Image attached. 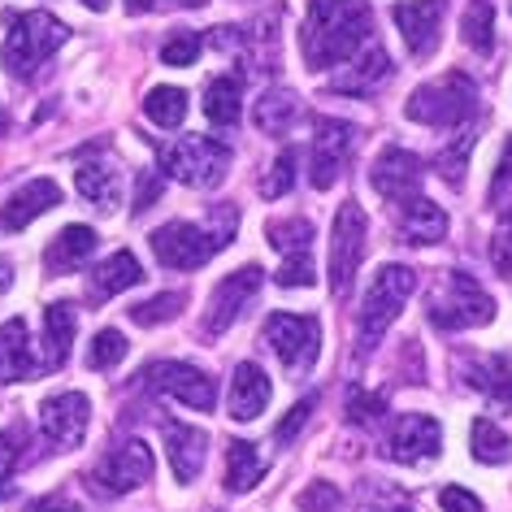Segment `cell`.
Listing matches in <instances>:
<instances>
[{
    "mask_svg": "<svg viewBox=\"0 0 512 512\" xmlns=\"http://www.w3.org/2000/svg\"><path fill=\"white\" fill-rule=\"evenodd\" d=\"M261 339L270 343L278 352V361L287 369H313L317 361V348H322V326H317V317H296V313H274L270 322L261 326Z\"/></svg>",
    "mask_w": 512,
    "mask_h": 512,
    "instance_id": "30bf717a",
    "label": "cell"
},
{
    "mask_svg": "<svg viewBox=\"0 0 512 512\" xmlns=\"http://www.w3.org/2000/svg\"><path fill=\"white\" fill-rule=\"evenodd\" d=\"M443 452V426L426 413H408L387 434V456L395 465H426Z\"/></svg>",
    "mask_w": 512,
    "mask_h": 512,
    "instance_id": "9a60e30c",
    "label": "cell"
},
{
    "mask_svg": "<svg viewBox=\"0 0 512 512\" xmlns=\"http://www.w3.org/2000/svg\"><path fill=\"white\" fill-rule=\"evenodd\" d=\"M274 278H278V287H313V283H317L313 248H304V252H287Z\"/></svg>",
    "mask_w": 512,
    "mask_h": 512,
    "instance_id": "8d00e7d4",
    "label": "cell"
},
{
    "mask_svg": "<svg viewBox=\"0 0 512 512\" xmlns=\"http://www.w3.org/2000/svg\"><path fill=\"white\" fill-rule=\"evenodd\" d=\"M161 165H165V174L178 178V183H187V187H217L230 170V148L217 144V139L191 135V139H178V144L161 157Z\"/></svg>",
    "mask_w": 512,
    "mask_h": 512,
    "instance_id": "9c48e42d",
    "label": "cell"
},
{
    "mask_svg": "<svg viewBox=\"0 0 512 512\" xmlns=\"http://www.w3.org/2000/svg\"><path fill=\"white\" fill-rule=\"evenodd\" d=\"M443 14H447V0H404V5L391 9L395 27L404 35V48L413 57H430L439 48Z\"/></svg>",
    "mask_w": 512,
    "mask_h": 512,
    "instance_id": "2e32d148",
    "label": "cell"
},
{
    "mask_svg": "<svg viewBox=\"0 0 512 512\" xmlns=\"http://www.w3.org/2000/svg\"><path fill=\"white\" fill-rule=\"evenodd\" d=\"M421 178H426V170H421V161L408 148H382V157L374 161V170H369V183H374V191L387 204L421 196V191H417Z\"/></svg>",
    "mask_w": 512,
    "mask_h": 512,
    "instance_id": "e0dca14e",
    "label": "cell"
},
{
    "mask_svg": "<svg viewBox=\"0 0 512 512\" xmlns=\"http://www.w3.org/2000/svg\"><path fill=\"white\" fill-rule=\"evenodd\" d=\"M313 408H317V395H304V400L296 404V408H291V413H287V421H283V426H278L274 430V439L278 443H291V439H296V434L304 430V426H309V417H313Z\"/></svg>",
    "mask_w": 512,
    "mask_h": 512,
    "instance_id": "f6af8a7d",
    "label": "cell"
},
{
    "mask_svg": "<svg viewBox=\"0 0 512 512\" xmlns=\"http://www.w3.org/2000/svg\"><path fill=\"white\" fill-rule=\"evenodd\" d=\"M9 287H14V261H5V256H0V296H5Z\"/></svg>",
    "mask_w": 512,
    "mask_h": 512,
    "instance_id": "816d5d0a",
    "label": "cell"
},
{
    "mask_svg": "<svg viewBox=\"0 0 512 512\" xmlns=\"http://www.w3.org/2000/svg\"><path fill=\"white\" fill-rule=\"evenodd\" d=\"M469 452H473L478 465H504V460L512 456V439L495 426L491 417H478L469 426Z\"/></svg>",
    "mask_w": 512,
    "mask_h": 512,
    "instance_id": "1f68e13d",
    "label": "cell"
},
{
    "mask_svg": "<svg viewBox=\"0 0 512 512\" xmlns=\"http://www.w3.org/2000/svg\"><path fill=\"white\" fill-rule=\"evenodd\" d=\"M144 113L152 126H161V131H178L187 118V92L183 87H152L148 100H144Z\"/></svg>",
    "mask_w": 512,
    "mask_h": 512,
    "instance_id": "d6a6232c",
    "label": "cell"
},
{
    "mask_svg": "<svg viewBox=\"0 0 512 512\" xmlns=\"http://www.w3.org/2000/svg\"><path fill=\"white\" fill-rule=\"evenodd\" d=\"M74 304H48L44 309V356L35 365V374H57L70 361V343H74Z\"/></svg>",
    "mask_w": 512,
    "mask_h": 512,
    "instance_id": "7402d4cb",
    "label": "cell"
},
{
    "mask_svg": "<svg viewBox=\"0 0 512 512\" xmlns=\"http://www.w3.org/2000/svg\"><path fill=\"white\" fill-rule=\"evenodd\" d=\"M265 404H270V374L252 361L235 365V378H230V417L256 421L265 413Z\"/></svg>",
    "mask_w": 512,
    "mask_h": 512,
    "instance_id": "603a6c76",
    "label": "cell"
},
{
    "mask_svg": "<svg viewBox=\"0 0 512 512\" xmlns=\"http://www.w3.org/2000/svg\"><path fill=\"white\" fill-rule=\"evenodd\" d=\"M126 9H131V14H144V9H152V0H126Z\"/></svg>",
    "mask_w": 512,
    "mask_h": 512,
    "instance_id": "f5cc1de1",
    "label": "cell"
},
{
    "mask_svg": "<svg viewBox=\"0 0 512 512\" xmlns=\"http://www.w3.org/2000/svg\"><path fill=\"white\" fill-rule=\"evenodd\" d=\"M261 283H265V270H261V265H243V270H235L230 278H222V283L213 287V296H209V309H204L200 335H204V339L226 335V330L235 326V317L248 309L252 296L261 291Z\"/></svg>",
    "mask_w": 512,
    "mask_h": 512,
    "instance_id": "8fae6325",
    "label": "cell"
},
{
    "mask_svg": "<svg viewBox=\"0 0 512 512\" xmlns=\"http://www.w3.org/2000/svg\"><path fill=\"white\" fill-rule=\"evenodd\" d=\"M365 243H369V217L356 200H343L335 213V226H330V291L335 300L352 296L356 270L365 261Z\"/></svg>",
    "mask_w": 512,
    "mask_h": 512,
    "instance_id": "52a82bcc",
    "label": "cell"
},
{
    "mask_svg": "<svg viewBox=\"0 0 512 512\" xmlns=\"http://www.w3.org/2000/svg\"><path fill=\"white\" fill-rule=\"evenodd\" d=\"M92 252H96V230L92 226H66L44 248V270L48 274H70V270H79V265H87Z\"/></svg>",
    "mask_w": 512,
    "mask_h": 512,
    "instance_id": "4316f807",
    "label": "cell"
},
{
    "mask_svg": "<svg viewBox=\"0 0 512 512\" xmlns=\"http://www.w3.org/2000/svg\"><path fill=\"white\" fill-rule=\"evenodd\" d=\"M161 434H165V452H170L174 478L196 482L200 469H204V452H209V434L200 426H187V421H174V417L161 421Z\"/></svg>",
    "mask_w": 512,
    "mask_h": 512,
    "instance_id": "ac0fdd59",
    "label": "cell"
},
{
    "mask_svg": "<svg viewBox=\"0 0 512 512\" xmlns=\"http://www.w3.org/2000/svg\"><path fill=\"white\" fill-rule=\"evenodd\" d=\"M296 165H300L296 148H287L283 157L274 161V170L261 178V196H265V200H278V196H287V191H291V183H296Z\"/></svg>",
    "mask_w": 512,
    "mask_h": 512,
    "instance_id": "f35d334b",
    "label": "cell"
},
{
    "mask_svg": "<svg viewBox=\"0 0 512 512\" xmlns=\"http://www.w3.org/2000/svg\"><path fill=\"white\" fill-rule=\"evenodd\" d=\"M439 508L443 512H482V499L469 495L465 486H443V491H439Z\"/></svg>",
    "mask_w": 512,
    "mask_h": 512,
    "instance_id": "bcb514c9",
    "label": "cell"
},
{
    "mask_svg": "<svg viewBox=\"0 0 512 512\" xmlns=\"http://www.w3.org/2000/svg\"><path fill=\"white\" fill-rule=\"evenodd\" d=\"M473 113H478V87L465 74H443L434 83H421L404 105L408 122L434 126V131H452V126H469Z\"/></svg>",
    "mask_w": 512,
    "mask_h": 512,
    "instance_id": "277c9868",
    "label": "cell"
},
{
    "mask_svg": "<svg viewBox=\"0 0 512 512\" xmlns=\"http://www.w3.org/2000/svg\"><path fill=\"white\" fill-rule=\"evenodd\" d=\"M57 204H61V187L53 178H31V183L18 187L5 209H0V230H27L35 217H44L48 209H57Z\"/></svg>",
    "mask_w": 512,
    "mask_h": 512,
    "instance_id": "ffe728a7",
    "label": "cell"
},
{
    "mask_svg": "<svg viewBox=\"0 0 512 512\" xmlns=\"http://www.w3.org/2000/svg\"><path fill=\"white\" fill-rule=\"evenodd\" d=\"M508 178H512V144L504 148V157H499V170H495V183H491V196H486V200L499 204V196H504V183H508Z\"/></svg>",
    "mask_w": 512,
    "mask_h": 512,
    "instance_id": "c3c4849f",
    "label": "cell"
},
{
    "mask_svg": "<svg viewBox=\"0 0 512 512\" xmlns=\"http://www.w3.org/2000/svg\"><path fill=\"white\" fill-rule=\"evenodd\" d=\"M252 118L265 135H283V131H291V122L300 118V100H296V92H287V87H265Z\"/></svg>",
    "mask_w": 512,
    "mask_h": 512,
    "instance_id": "f546056e",
    "label": "cell"
},
{
    "mask_svg": "<svg viewBox=\"0 0 512 512\" xmlns=\"http://www.w3.org/2000/svg\"><path fill=\"white\" fill-rule=\"evenodd\" d=\"M239 230V213L217 204L213 209V226H196V222H165L152 230V256L165 270H200L204 261H213L217 252L235 239Z\"/></svg>",
    "mask_w": 512,
    "mask_h": 512,
    "instance_id": "7a4b0ae2",
    "label": "cell"
},
{
    "mask_svg": "<svg viewBox=\"0 0 512 512\" xmlns=\"http://www.w3.org/2000/svg\"><path fill=\"white\" fill-rule=\"evenodd\" d=\"M382 417H387V400H382V395H369V391L348 395V421L352 426H378Z\"/></svg>",
    "mask_w": 512,
    "mask_h": 512,
    "instance_id": "60d3db41",
    "label": "cell"
},
{
    "mask_svg": "<svg viewBox=\"0 0 512 512\" xmlns=\"http://www.w3.org/2000/svg\"><path fill=\"white\" fill-rule=\"evenodd\" d=\"M261 478H265V456L256 452L252 443L235 439L226 447V491L230 495H248Z\"/></svg>",
    "mask_w": 512,
    "mask_h": 512,
    "instance_id": "f1b7e54d",
    "label": "cell"
},
{
    "mask_svg": "<svg viewBox=\"0 0 512 512\" xmlns=\"http://www.w3.org/2000/svg\"><path fill=\"white\" fill-rule=\"evenodd\" d=\"M157 187H161V183H157V178H144V191H139V200H135V213H144V209H148V204H152V200H157Z\"/></svg>",
    "mask_w": 512,
    "mask_h": 512,
    "instance_id": "f907efd6",
    "label": "cell"
},
{
    "mask_svg": "<svg viewBox=\"0 0 512 512\" xmlns=\"http://www.w3.org/2000/svg\"><path fill=\"white\" fill-rule=\"evenodd\" d=\"M22 460V447H18V434L14 430H0V499H9L14 491V469Z\"/></svg>",
    "mask_w": 512,
    "mask_h": 512,
    "instance_id": "b9f144b4",
    "label": "cell"
},
{
    "mask_svg": "<svg viewBox=\"0 0 512 512\" xmlns=\"http://www.w3.org/2000/svg\"><path fill=\"white\" fill-rule=\"evenodd\" d=\"M391 79V57L382 44H365L352 61H343L335 74V92L343 96H374L382 83Z\"/></svg>",
    "mask_w": 512,
    "mask_h": 512,
    "instance_id": "d6986e66",
    "label": "cell"
},
{
    "mask_svg": "<svg viewBox=\"0 0 512 512\" xmlns=\"http://www.w3.org/2000/svg\"><path fill=\"white\" fill-rule=\"evenodd\" d=\"M430 322L439 330H478L495 322V300L478 287V278L452 270L430 296Z\"/></svg>",
    "mask_w": 512,
    "mask_h": 512,
    "instance_id": "8992f818",
    "label": "cell"
},
{
    "mask_svg": "<svg viewBox=\"0 0 512 512\" xmlns=\"http://www.w3.org/2000/svg\"><path fill=\"white\" fill-rule=\"evenodd\" d=\"M469 144H473V135L465 131V135L456 139V148H452V152H443V157H439V165L447 170V183H452V187H460V178H465L460 170H465V152H469Z\"/></svg>",
    "mask_w": 512,
    "mask_h": 512,
    "instance_id": "7dc6e473",
    "label": "cell"
},
{
    "mask_svg": "<svg viewBox=\"0 0 512 512\" xmlns=\"http://www.w3.org/2000/svg\"><path fill=\"white\" fill-rule=\"evenodd\" d=\"M87 426H92V404L83 391H61L40 404V430L57 452H74L87 439Z\"/></svg>",
    "mask_w": 512,
    "mask_h": 512,
    "instance_id": "5bb4252c",
    "label": "cell"
},
{
    "mask_svg": "<svg viewBox=\"0 0 512 512\" xmlns=\"http://www.w3.org/2000/svg\"><path fill=\"white\" fill-rule=\"evenodd\" d=\"M300 512H343V495L330 482H313L300 495Z\"/></svg>",
    "mask_w": 512,
    "mask_h": 512,
    "instance_id": "ee69618b",
    "label": "cell"
},
{
    "mask_svg": "<svg viewBox=\"0 0 512 512\" xmlns=\"http://www.w3.org/2000/svg\"><path fill=\"white\" fill-rule=\"evenodd\" d=\"M126 356V339L122 330H100L92 339V348H87V369H113Z\"/></svg>",
    "mask_w": 512,
    "mask_h": 512,
    "instance_id": "74e56055",
    "label": "cell"
},
{
    "mask_svg": "<svg viewBox=\"0 0 512 512\" xmlns=\"http://www.w3.org/2000/svg\"><path fill=\"white\" fill-rule=\"evenodd\" d=\"M178 5H187V9H196V5H204V0H178Z\"/></svg>",
    "mask_w": 512,
    "mask_h": 512,
    "instance_id": "11a10c76",
    "label": "cell"
},
{
    "mask_svg": "<svg viewBox=\"0 0 512 512\" xmlns=\"http://www.w3.org/2000/svg\"><path fill=\"white\" fill-rule=\"evenodd\" d=\"M27 512H79V508H74L66 495H44V499H35Z\"/></svg>",
    "mask_w": 512,
    "mask_h": 512,
    "instance_id": "681fc988",
    "label": "cell"
},
{
    "mask_svg": "<svg viewBox=\"0 0 512 512\" xmlns=\"http://www.w3.org/2000/svg\"><path fill=\"white\" fill-rule=\"evenodd\" d=\"M152 452L139 439H126L118 447H109L105 456L96 460V469L87 473V486L105 499H118V495H131L139 491L144 482H152Z\"/></svg>",
    "mask_w": 512,
    "mask_h": 512,
    "instance_id": "ba28073f",
    "label": "cell"
},
{
    "mask_svg": "<svg viewBox=\"0 0 512 512\" xmlns=\"http://www.w3.org/2000/svg\"><path fill=\"white\" fill-rule=\"evenodd\" d=\"M491 22H495V9L486 5V0H473L465 9V22H460V31H465V44L473 53H491L495 35H491Z\"/></svg>",
    "mask_w": 512,
    "mask_h": 512,
    "instance_id": "d590c367",
    "label": "cell"
},
{
    "mask_svg": "<svg viewBox=\"0 0 512 512\" xmlns=\"http://www.w3.org/2000/svg\"><path fill=\"white\" fill-rule=\"evenodd\" d=\"M465 382L473 391H482L495 408H512V356H478V361H465Z\"/></svg>",
    "mask_w": 512,
    "mask_h": 512,
    "instance_id": "cb8c5ba5",
    "label": "cell"
},
{
    "mask_svg": "<svg viewBox=\"0 0 512 512\" xmlns=\"http://www.w3.org/2000/svg\"><path fill=\"white\" fill-rule=\"evenodd\" d=\"M413 291H417V274L408 265H382L374 274V283H369L361 300V313H356V356H369L378 348Z\"/></svg>",
    "mask_w": 512,
    "mask_h": 512,
    "instance_id": "3957f363",
    "label": "cell"
},
{
    "mask_svg": "<svg viewBox=\"0 0 512 512\" xmlns=\"http://www.w3.org/2000/svg\"><path fill=\"white\" fill-rule=\"evenodd\" d=\"M200 48H204V40L196 31H174L170 40H165V48H161V61L165 66H191V61L200 57Z\"/></svg>",
    "mask_w": 512,
    "mask_h": 512,
    "instance_id": "ab89813d",
    "label": "cell"
},
{
    "mask_svg": "<svg viewBox=\"0 0 512 512\" xmlns=\"http://www.w3.org/2000/svg\"><path fill=\"white\" fill-rule=\"evenodd\" d=\"M79 191L100 209H113L122 200V174L109 161H83L79 165Z\"/></svg>",
    "mask_w": 512,
    "mask_h": 512,
    "instance_id": "4dcf8cb0",
    "label": "cell"
},
{
    "mask_svg": "<svg viewBox=\"0 0 512 512\" xmlns=\"http://www.w3.org/2000/svg\"><path fill=\"white\" fill-rule=\"evenodd\" d=\"M183 304H187L183 291H161V296H152V300H144V304H131L126 313H131L135 326H161V322H174Z\"/></svg>",
    "mask_w": 512,
    "mask_h": 512,
    "instance_id": "e575fe53",
    "label": "cell"
},
{
    "mask_svg": "<svg viewBox=\"0 0 512 512\" xmlns=\"http://www.w3.org/2000/svg\"><path fill=\"white\" fill-rule=\"evenodd\" d=\"M139 278H144V270H139L135 252H113V256H105V261H100L96 270H92V283H87V300H92V304H105V300L118 296V291L135 287Z\"/></svg>",
    "mask_w": 512,
    "mask_h": 512,
    "instance_id": "d4e9b609",
    "label": "cell"
},
{
    "mask_svg": "<svg viewBox=\"0 0 512 512\" xmlns=\"http://www.w3.org/2000/svg\"><path fill=\"white\" fill-rule=\"evenodd\" d=\"M66 44V22L53 18L48 9H31V14H14L5 31V70L14 79H31L57 48Z\"/></svg>",
    "mask_w": 512,
    "mask_h": 512,
    "instance_id": "5b68a950",
    "label": "cell"
},
{
    "mask_svg": "<svg viewBox=\"0 0 512 512\" xmlns=\"http://www.w3.org/2000/svg\"><path fill=\"white\" fill-rule=\"evenodd\" d=\"M139 378H144V387H148V391L174 395V400H183L187 408H200V413H209V408L217 404L213 378L204 374V369L187 365V361H157V365H148Z\"/></svg>",
    "mask_w": 512,
    "mask_h": 512,
    "instance_id": "4fadbf2b",
    "label": "cell"
},
{
    "mask_svg": "<svg viewBox=\"0 0 512 512\" xmlns=\"http://www.w3.org/2000/svg\"><path fill=\"white\" fill-rule=\"evenodd\" d=\"M491 265L504 278H512V209L499 217V226H495V239H491Z\"/></svg>",
    "mask_w": 512,
    "mask_h": 512,
    "instance_id": "7bdbcfd3",
    "label": "cell"
},
{
    "mask_svg": "<svg viewBox=\"0 0 512 512\" xmlns=\"http://www.w3.org/2000/svg\"><path fill=\"white\" fill-rule=\"evenodd\" d=\"M313 152H309V178L317 191L335 187V178L343 174V165L356 152V126L339 118H317L313 122Z\"/></svg>",
    "mask_w": 512,
    "mask_h": 512,
    "instance_id": "7c38bea8",
    "label": "cell"
},
{
    "mask_svg": "<svg viewBox=\"0 0 512 512\" xmlns=\"http://www.w3.org/2000/svg\"><path fill=\"white\" fill-rule=\"evenodd\" d=\"M35 374V361H31V335H27V322L22 317H9L0 326V387L9 382H22Z\"/></svg>",
    "mask_w": 512,
    "mask_h": 512,
    "instance_id": "484cf974",
    "label": "cell"
},
{
    "mask_svg": "<svg viewBox=\"0 0 512 512\" xmlns=\"http://www.w3.org/2000/svg\"><path fill=\"white\" fill-rule=\"evenodd\" d=\"M265 239H270L283 256L287 252H304V248H313V222L309 217H283V222L265 226Z\"/></svg>",
    "mask_w": 512,
    "mask_h": 512,
    "instance_id": "836d02e7",
    "label": "cell"
},
{
    "mask_svg": "<svg viewBox=\"0 0 512 512\" xmlns=\"http://www.w3.org/2000/svg\"><path fill=\"white\" fill-rule=\"evenodd\" d=\"M395 230H400L404 243H421L426 248V243H439L447 235V213L426 196H408L395 204Z\"/></svg>",
    "mask_w": 512,
    "mask_h": 512,
    "instance_id": "44dd1931",
    "label": "cell"
},
{
    "mask_svg": "<svg viewBox=\"0 0 512 512\" xmlns=\"http://www.w3.org/2000/svg\"><path fill=\"white\" fill-rule=\"evenodd\" d=\"M239 100H243V74H217V79L204 87V118L213 126H235Z\"/></svg>",
    "mask_w": 512,
    "mask_h": 512,
    "instance_id": "83f0119b",
    "label": "cell"
},
{
    "mask_svg": "<svg viewBox=\"0 0 512 512\" xmlns=\"http://www.w3.org/2000/svg\"><path fill=\"white\" fill-rule=\"evenodd\" d=\"M391 512H413V508H391Z\"/></svg>",
    "mask_w": 512,
    "mask_h": 512,
    "instance_id": "9f6ffc18",
    "label": "cell"
},
{
    "mask_svg": "<svg viewBox=\"0 0 512 512\" xmlns=\"http://www.w3.org/2000/svg\"><path fill=\"white\" fill-rule=\"evenodd\" d=\"M374 31V9L369 0H309V18L300 31V53L309 70L343 66L361 53Z\"/></svg>",
    "mask_w": 512,
    "mask_h": 512,
    "instance_id": "6da1fadb",
    "label": "cell"
},
{
    "mask_svg": "<svg viewBox=\"0 0 512 512\" xmlns=\"http://www.w3.org/2000/svg\"><path fill=\"white\" fill-rule=\"evenodd\" d=\"M79 5H87V9H96V14H105V9H109V0H79Z\"/></svg>",
    "mask_w": 512,
    "mask_h": 512,
    "instance_id": "db71d44e",
    "label": "cell"
}]
</instances>
